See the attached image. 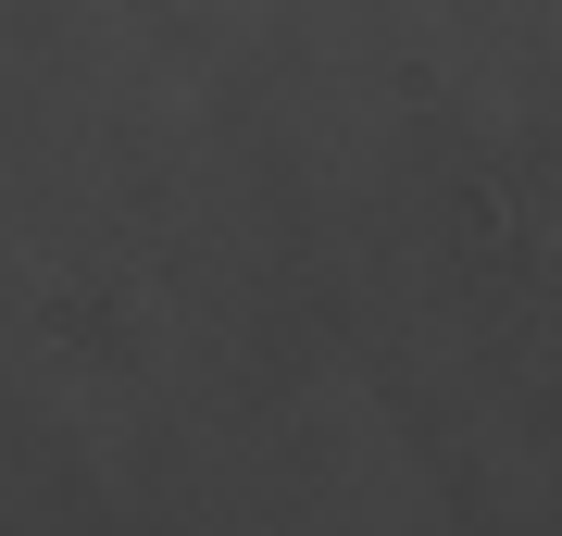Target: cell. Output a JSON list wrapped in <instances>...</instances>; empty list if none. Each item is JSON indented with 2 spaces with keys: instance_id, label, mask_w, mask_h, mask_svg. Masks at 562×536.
<instances>
[]
</instances>
